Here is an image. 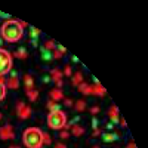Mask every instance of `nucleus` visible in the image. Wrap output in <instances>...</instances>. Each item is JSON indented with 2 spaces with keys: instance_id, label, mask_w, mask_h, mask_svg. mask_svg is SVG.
<instances>
[{
  "instance_id": "f257e3e1",
  "label": "nucleus",
  "mask_w": 148,
  "mask_h": 148,
  "mask_svg": "<svg viewBox=\"0 0 148 148\" xmlns=\"http://www.w3.org/2000/svg\"><path fill=\"white\" fill-rule=\"evenodd\" d=\"M25 25H27L25 22H21L16 19H9L2 25V30H0L2 31V37L9 43H15L22 39L24 27Z\"/></svg>"
},
{
  "instance_id": "f03ea898",
  "label": "nucleus",
  "mask_w": 148,
  "mask_h": 148,
  "mask_svg": "<svg viewBox=\"0 0 148 148\" xmlns=\"http://www.w3.org/2000/svg\"><path fill=\"white\" fill-rule=\"evenodd\" d=\"M22 141L27 148H42L43 132L37 127H28L22 135Z\"/></svg>"
},
{
  "instance_id": "7ed1b4c3",
  "label": "nucleus",
  "mask_w": 148,
  "mask_h": 148,
  "mask_svg": "<svg viewBox=\"0 0 148 148\" xmlns=\"http://www.w3.org/2000/svg\"><path fill=\"white\" fill-rule=\"evenodd\" d=\"M47 125L51 129L53 130H61L64 129V126L67 125V116L64 111L61 110H55V111H51L47 116Z\"/></svg>"
},
{
  "instance_id": "20e7f679",
  "label": "nucleus",
  "mask_w": 148,
  "mask_h": 148,
  "mask_svg": "<svg viewBox=\"0 0 148 148\" xmlns=\"http://www.w3.org/2000/svg\"><path fill=\"white\" fill-rule=\"evenodd\" d=\"M10 68H12V55L5 49H0V77L8 74Z\"/></svg>"
},
{
  "instance_id": "39448f33",
  "label": "nucleus",
  "mask_w": 148,
  "mask_h": 148,
  "mask_svg": "<svg viewBox=\"0 0 148 148\" xmlns=\"http://www.w3.org/2000/svg\"><path fill=\"white\" fill-rule=\"evenodd\" d=\"M16 113H18V117L19 119H28L30 117V114H31V108L28 107V105H25L24 102H19L18 105H16Z\"/></svg>"
},
{
  "instance_id": "423d86ee",
  "label": "nucleus",
  "mask_w": 148,
  "mask_h": 148,
  "mask_svg": "<svg viewBox=\"0 0 148 148\" xmlns=\"http://www.w3.org/2000/svg\"><path fill=\"white\" fill-rule=\"evenodd\" d=\"M15 138V133L12 126H5V127H0V139H14Z\"/></svg>"
},
{
  "instance_id": "0eeeda50",
  "label": "nucleus",
  "mask_w": 148,
  "mask_h": 148,
  "mask_svg": "<svg viewBox=\"0 0 148 148\" xmlns=\"http://www.w3.org/2000/svg\"><path fill=\"white\" fill-rule=\"evenodd\" d=\"M8 86H9L10 89H16L18 86H19V80H18V77L15 76V74H12V77L8 82Z\"/></svg>"
},
{
  "instance_id": "6e6552de",
  "label": "nucleus",
  "mask_w": 148,
  "mask_h": 148,
  "mask_svg": "<svg viewBox=\"0 0 148 148\" xmlns=\"http://www.w3.org/2000/svg\"><path fill=\"white\" fill-rule=\"evenodd\" d=\"M102 139L105 142H113L119 139V135L117 133H102Z\"/></svg>"
},
{
  "instance_id": "1a4fd4ad",
  "label": "nucleus",
  "mask_w": 148,
  "mask_h": 148,
  "mask_svg": "<svg viewBox=\"0 0 148 148\" xmlns=\"http://www.w3.org/2000/svg\"><path fill=\"white\" fill-rule=\"evenodd\" d=\"M24 83H25L27 92L33 90V77L30 76V74H25V76H24Z\"/></svg>"
},
{
  "instance_id": "9d476101",
  "label": "nucleus",
  "mask_w": 148,
  "mask_h": 148,
  "mask_svg": "<svg viewBox=\"0 0 148 148\" xmlns=\"http://www.w3.org/2000/svg\"><path fill=\"white\" fill-rule=\"evenodd\" d=\"M110 119H111V121H116L117 123V120H119V110L116 108V107H111V110H110Z\"/></svg>"
},
{
  "instance_id": "9b49d317",
  "label": "nucleus",
  "mask_w": 148,
  "mask_h": 148,
  "mask_svg": "<svg viewBox=\"0 0 148 148\" xmlns=\"http://www.w3.org/2000/svg\"><path fill=\"white\" fill-rule=\"evenodd\" d=\"M51 96H52V101H59V99H62V92L59 89H53L51 92Z\"/></svg>"
},
{
  "instance_id": "f8f14e48",
  "label": "nucleus",
  "mask_w": 148,
  "mask_h": 148,
  "mask_svg": "<svg viewBox=\"0 0 148 148\" xmlns=\"http://www.w3.org/2000/svg\"><path fill=\"white\" fill-rule=\"evenodd\" d=\"M42 55H43V59H46V61H51L52 59V56H53V53H51V51H49L47 47H42Z\"/></svg>"
},
{
  "instance_id": "ddd939ff",
  "label": "nucleus",
  "mask_w": 148,
  "mask_h": 148,
  "mask_svg": "<svg viewBox=\"0 0 148 148\" xmlns=\"http://www.w3.org/2000/svg\"><path fill=\"white\" fill-rule=\"evenodd\" d=\"M5 95H6V86H5V83H3V80L0 79V101L5 98Z\"/></svg>"
},
{
  "instance_id": "4468645a",
  "label": "nucleus",
  "mask_w": 148,
  "mask_h": 148,
  "mask_svg": "<svg viewBox=\"0 0 148 148\" xmlns=\"http://www.w3.org/2000/svg\"><path fill=\"white\" fill-rule=\"evenodd\" d=\"M92 93H96V95H104L105 93V89L101 88L99 84H96L95 88H92Z\"/></svg>"
},
{
  "instance_id": "2eb2a0df",
  "label": "nucleus",
  "mask_w": 148,
  "mask_h": 148,
  "mask_svg": "<svg viewBox=\"0 0 148 148\" xmlns=\"http://www.w3.org/2000/svg\"><path fill=\"white\" fill-rule=\"evenodd\" d=\"M80 90L83 92V93H92V86H88V84H84V83H82L80 84Z\"/></svg>"
},
{
  "instance_id": "dca6fc26",
  "label": "nucleus",
  "mask_w": 148,
  "mask_h": 148,
  "mask_svg": "<svg viewBox=\"0 0 148 148\" xmlns=\"http://www.w3.org/2000/svg\"><path fill=\"white\" fill-rule=\"evenodd\" d=\"M37 96H39L37 90H34V89H33V90H30V92H28V98H30L31 101H36V99H37Z\"/></svg>"
},
{
  "instance_id": "f3484780",
  "label": "nucleus",
  "mask_w": 148,
  "mask_h": 148,
  "mask_svg": "<svg viewBox=\"0 0 148 148\" xmlns=\"http://www.w3.org/2000/svg\"><path fill=\"white\" fill-rule=\"evenodd\" d=\"M83 132H84V130H83L80 126H73V133H74V135H77V136H79V135H82Z\"/></svg>"
},
{
  "instance_id": "a211bd4d",
  "label": "nucleus",
  "mask_w": 148,
  "mask_h": 148,
  "mask_svg": "<svg viewBox=\"0 0 148 148\" xmlns=\"http://www.w3.org/2000/svg\"><path fill=\"white\" fill-rule=\"evenodd\" d=\"M16 56H18V58H22V59H24V58H27V52H25V49H19V51L16 52Z\"/></svg>"
},
{
  "instance_id": "6ab92c4d",
  "label": "nucleus",
  "mask_w": 148,
  "mask_h": 148,
  "mask_svg": "<svg viewBox=\"0 0 148 148\" xmlns=\"http://www.w3.org/2000/svg\"><path fill=\"white\" fill-rule=\"evenodd\" d=\"M73 82H74V84L82 83V74H80V73H77L76 76H74V80H73Z\"/></svg>"
},
{
  "instance_id": "aec40b11",
  "label": "nucleus",
  "mask_w": 148,
  "mask_h": 148,
  "mask_svg": "<svg viewBox=\"0 0 148 148\" xmlns=\"http://www.w3.org/2000/svg\"><path fill=\"white\" fill-rule=\"evenodd\" d=\"M76 110H77V111H83V110H84V102H83V101H79L77 105H76Z\"/></svg>"
},
{
  "instance_id": "412c9836",
  "label": "nucleus",
  "mask_w": 148,
  "mask_h": 148,
  "mask_svg": "<svg viewBox=\"0 0 148 148\" xmlns=\"http://www.w3.org/2000/svg\"><path fill=\"white\" fill-rule=\"evenodd\" d=\"M43 144H51V138L47 133H43Z\"/></svg>"
},
{
  "instance_id": "4be33fe9",
  "label": "nucleus",
  "mask_w": 148,
  "mask_h": 148,
  "mask_svg": "<svg viewBox=\"0 0 148 148\" xmlns=\"http://www.w3.org/2000/svg\"><path fill=\"white\" fill-rule=\"evenodd\" d=\"M98 111H99V108H98V107H93V108H92V113H93V114H96Z\"/></svg>"
},
{
  "instance_id": "5701e85b",
  "label": "nucleus",
  "mask_w": 148,
  "mask_h": 148,
  "mask_svg": "<svg viewBox=\"0 0 148 148\" xmlns=\"http://www.w3.org/2000/svg\"><path fill=\"white\" fill-rule=\"evenodd\" d=\"M68 136V132H62L61 133V138H67Z\"/></svg>"
},
{
  "instance_id": "b1692460",
  "label": "nucleus",
  "mask_w": 148,
  "mask_h": 148,
  "mask_svg": "<svg viewBox=\"0 0 148 148\" xmlns=\"http://www.w3.org/2000/svg\"><path fill=\"white\" fill-rule=\"evenodd\" d=\"M65 74H67V76H70V74H71V70H70V67H67V68H65Z\"/></svg>"
},
{
  "instance_id": "393cba45",
  "label": "nucleus",
  "mask_w": 148,
  "mask_h": 148,
  "mask_svg": "<svg viewBox=\"0 0 148 148\" xmlns=\"http://www.w3.org/2000/svg\"><path fill=\"white\" fill-rule=\"evenodd\" d=\"M55 148H65V145H62V144H56Z\"/></svg>"
},
{
  "instance_id": "a878e982",
  "label": "nucleus",
  "mask_w": 148,
  "mask_h": 148,
  "mask_svg": "<svg viewBox=\"0 0 148 148\" xmlns=\"http://www.w3.org/2000/svg\"><path fill=\"white\" fill-rule=\"evenodd\" d=\"M65 105H67V107H70V105H71V101H70V99H67V101H65Z\"/></svg>"
},
{
  "instance_id": "bb28decb",
  "label": "nucleus",
  "mask_w": 148,
  "mask_h": 148,
  "mask_svg": "<svg viewBox=\"0 0 148 148\" xmlns=\"http://www.w3.org/2000/svg\"><path fill=\"white\" fill-rule=\"evenodd\" d=\"M127 148H135V144H130V145H129Z\"/></svg>"
},
{
  "instance_id": "cd10ccee",
  "label": "nucleus",
  "mask_w": 148,
  "mask_h": 148,
  "mask_svg": "<svg viewBox=\"0 0 148 148\" xmlns=\"http://www.w3.org/2000/svg\"><path fill=\"white\" fill-rule=\"evenodd\" d=\"M10 148H18V147H10Z\"/></svg>"
}]
</instances>
